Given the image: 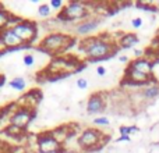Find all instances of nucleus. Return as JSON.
<instances>
[{"label":"nucleus","mask_w":159,"mask_h":153,"mask_svg":"<svg viewBox=\"0 0 159 153\" xmlns=\"http://www.w3.org/2000/svg\"><path fill=\"white\" fill-rule=\"evenodd\" d=\"M119 49L117 41L112 38L109 33H99L82 38L78 42V50L85 56L88 61L98 63V61L109 60L117 55Z\"/></svg>","instance_id":"obj_1"},{"label":"nucleus","mask_w":159,"mask_h":153,"mask_svg":"<svg viewBox=\"0 0 159 153\" xmlns=\"http://www.w3.org/2000/svg\"><path fill=\"white\" fill-rule=\"evenodd\" d=\"M75 43H77V38L74 35L59 32V31H52L39 41L38 49L49 56L59 57L64 52H67L70 47L74 46Z\"/></svg>","instance_id":"obj_2"},{"label":"nucleus","mask_w":159,"mask_h":153,"mask_svg":"<svg viewBox=\"0 0 159 153\" xmlns=\"http://www.w3.org/2000/svg\"><path fill=\"white\" fill-rule=\"evenodd\" d=\"M92 10H91V4L85 2H78V0H73L64 4L63 10L59 13L57 20L61 24H78L81 21H85L89 17H92Z\"/></svg>","instance_id":"obj_3"},{"label":"nucleus","mask_w":159,"mask_h":153,"mask_svg":"<svg viewBox=\"0 0 159 153\" xmlns=\"http://www.w3.org/2000/svg\"><path fill=\"white\" fill-rule=\"evenodd\" d=\"M107 141H109V137L105 135L101 129L95 127H88L78 134L77 145L80 151L82 152H95L103 148Z\"/></svg>","instance_id":"obj_4"},{"label":"nucleus","mask_w":159,"mask_h":153,"mask_svg":"<svg viewBox=\"0 0 159 153\" xmlns=\"http://www.w3.org/2000/svg\"><path fill=\"white\" fill-rule=\"evenodd\" d=\"M11 28L16 32V35L28 46H31L35 42V39L38 38V25H36L35 21L21 18Z\"/></svg>","instance_id":"obj_5"},{"label":"nucleus","mask_w":159,"mask_h":153,"mask_svg":"<svg viewBox=\"0 0 159 153\" xmlns=\"http://www.w3.org/2000/svg\"><path fill=\"white\" fill-rule=\"evenodd\" d=\"M34 117H35V110L34 109L18 106L10 117V125L25 131L28 128V125L31 124V121L34 120Z\"/></svg>","instance_id":"obj_6"},{"label":"nucleus","mask_w":159,"mask_h":153,"mask_svg":"<svg viewBox=\"0 0 159 153\" xmlns=\"http://www.w3.org/2000/svg\"><path fill=\"white\" fill-rule=\"evenodd\" d=\"M36 152H60L64 146L52 135L50 131H45L36 135Z\"/></svg>","instance_id":"obj_7"},{"label":"nucleus","mask_w":159,"mask_h":153,"mask_svg":"<svg viewBox=\"0 0 159 153\" xmlns=\"http://www.w3.org/2000/svg\"><path fill=\"white\" fill-rule=\"evenodd\" d=\"M0 41H2L3 46L7 52H14V50H21V49H27L31 47L28 45H25L18 36L16 35V32L13 31L11 27H7L4 29L0 31Z\"/></svg>","instance_id":"obj_8"},{"label":"nucleus","mask_w":159,"mask_h":153,"mask_svg":"<svg viewBox=\"0 0 159 153\" xmlns=\"http://www.w3.org/2000/svg\"><path fill=\"white\" fill-rule=\"evenodd\" d=\"M102 18L98 15H92L89 17L85 21H81L78 24H75L73 27V32L77 36H82V38H87V36H91V33H93L99 27H101Z\"/></svg>","instance_id":"obj_9"},{"label":"nucleus","mask_w":159,"mask_h":153,"mask_svg":"<svg viewBox=\"0 0 159 153\" xmlns=\"http://www.w3.org/2000/svg\"><path fill=\"white\" fill-rule=\"evenodd\" d=\"M107 95L105 92H95L87 100V113L88 114H99L103 113L107 107Z\"/></svg>","instance_id":"obj_10"},{"label":"nucleus","mask_w":159,"mask_h":153,"mask_svg":"<svg viewBox=\"0 0 159 153\" xmlns=\"http://www.w3.org/2000/svg\"><path fill=\"white\" fill-rule=\"evenodd\" d=\"M127 66L134 68V70H137V71H140V72H143V74L152 75L155 64L152 60H149V59H147L145 56H143V57H135V59H133V60H130Z\"/></svg>","instance_id":"obj_11"},{"label":"nucleus","mask_w":159,"mask_h":153,"mask_svg":"<svg viewBox=\"0 0 159 153\" xmlns=\"http://www.w3.org/2000/svg\"><path fill=\"white\" fill-rule=\"evenodd\" d=\"M42 100V93L41 90L38 89H32L30 92H27L21 99L18 100V106H24V107H30V109H34L39 104V102Z\"/></svg>","instance_id":"obj_12"},{"label":"nucleus","mask_w":159,"mask_h":153,"mask_svg":"<svg viewBox=\"0 0 159 153\" xmlns=\"http://www.w3.org/2000/svg\"><path fill=\"white\" fill-rule=\"evenodd\" d=\"M138 42H140V38H138L137 33L127 32V33H121V36L117 41V46L120 47V49H131Z\"/></svg>","instance_id":"obj_13"},{"label":"nucleus","mask_w":159,"mask_h":153,"mask_svg":"<svg viewBox=\"0 0 159 153\" xmlns=\"http://www.w3.org/2000/svg\"><path fill=\"white\" fill-rule=\"evenodd\" d=\"M50 132H52V135L63 146H64V143L67 142V139H69L71 135H74V131L71 129V127L70 125H59V127H56L55 129H52Z\"/></svg>","instance_id":"obj_14"},{"label":"nucleus","mask_w":159,"mask_h":153,"mask_svg":"<svg viewBox=\"0 0 159 153\" xmlns=\"http://www.w3.org/2000/svg\"><path fill=\"white\" fill-rule=\"evenodd\" d=\"M20 20H21L20 17L8 13V11L4 10V8H0V31L7 28V27H13V25L16 24V22H18Z\"/></svg>","instance_id":"obj_15"},{"label":"nucleus","mask_w":159,"mask_h":153,"mask_svg":"<svg viewBox=\"0 0 159 153\" xmlns=\"http://www.w3.org/2000/svg\"><path fill=\"white\" fill-rule=\"evenodd\" d=\"M141 95L145 99V102L154 100V99L159 98V82L151 84V85H148V86L143 88V89H141Z\"/></svg>","instance_id":"obj_16"},{"label":"nucleus","mask_w":159,"mask_h":153,"mask_svg":"<svg viewBox=\"0 0 159 153\" xmlns=\"http://www.w3.org/2000/svg\"><path fill=\"white\" fill-rule=\"evenodd\" d=\"M8 86H10L11 89L17 90V92H22V90L27 88V82H25V79L22 78V76H16V78H13L8 82Z\"/></svg>","instance_id":"obj_17"},{"label":"nucleus","mask_w":159,"mask_h":153,"mask_svg":"<svg viewBox=\"0 0 159 153\" xmlns=\"http://www.w3.org/2000/svg\"><path fill=\"white\" fill-rule=\"evenodd\" d=\"M38 14H39V17H42V18H49V17L52 15V8H50V6L46 4V3L39 4Z\"/></svg>","instance_id":"obj_18"},{"label":"nucleus","mask_w":159,"mask_h":153,"mask_svg":"<svg viewBox=\"0 0 159 153\" xmlns=\"http://www.w3.org/2000/svg\"><path fill=\"white\" fill-rule=\"evenodd\" d=\"M138 131H140V128L137 125H121L119 128L120 135H127V137H130L133 132H138Z\"/></svg>","instance_id":"obj_19"},{"label":"nucleus","mask_w":159,"mask_h":153,"mask_svg":"<svg viewBox=\"0 0 159 153\" xmlns=\"http://www.w3.org/2000/svg\"><path fill=\"white\" fill-rule=\"evenodd\" d=\"M93 124L98 127H107L110 124V121H109V118L105 117V116H99V117L93 118Z\"/></svg>","instance_id":"obj_20"},{"label":"nucleus","mask_w":159,"mask_h":153,"mask_svg":"<svg viewBox=\"0 0 159 153\" xmlns=\"http://www.w3.org/2000/svg\"><path fill=\"white\" fill-rule=\"evenodd\" d=\"M22 63H24L27 67H32L34 64H35V56H34L32 53H27V55H24V57H22Z\"/></svg>","instance_id":"obj_21"},{"label":"nucleus","mask_w":159,"mask_h":153,"mask_svg":"<svg viewBox=\"0 0 159 153\" xmlns=\"http://www.w3.org/2000/svg\"><path fill=\"white\" fill-rule=\"evenodd\" d=\"M135 7H137V8H143V10H145V11H157V7H154L151 3H145V2L135 3Z\"/></svg>","instance_id":"obj_22"},{"label":"nucleus","mask_w":159,"mask_h":153,"mask_svg":"<svg viewBox=\"0 0 159 153\" xmlns=\"http://www.w3.org/2000/svg\"><path fill=\"white\" fill-rule=\"evenodd\" d=\"M49 6H50V8H52V10L61 11V10H63V7H64V2H63V0H50Z\"/></svg>","instance_id":"obj_23"},{"label":"nucleus","mask_w":159,"mask_h":153,"mask_svg":"<svg viewBox=\"0 0 159 153\" xmlns=\"http://www.w3.org/2000/svg\"><path fill=\"white\" fill-rule=\"evenodd\" d=\"M77 88H80L81 90L87 89V88H88V81L85 78H78L77 79Z\"/></svg>","instance_id":"obj_24"},{"label":"nucleus","mask_w":159,"mask_h":153,"mask_svg":"<svg viewBox=\"0 0 159 153\" xmlns=\"http://www.w3.org/2000/svg\"><path fill=\"white\" fill-rule=\"evenodd\" d=\"M131 25H133V28H141L143 27V18H141V17H135V18H133Z\"/></svg>","instance_id":"obj_25"},{"label":"nucleus","mask_w":159,"mask_h":153,"mask_svg":"<svg viewBox=\"0 0 159 153\" xmlns=\"http://www.w3.org/2000/svg\"><path fill=\"white\" fill-rule=\"evenodd\" d=\"M96 74H98L99 76H105V75H106V68H105L103 66L96 67Z\"/></svg>","instance_id":"obj_26"},{"label":"nucleus","mask_w":159,"mask_h":153,"mask_svg":"<svg viewBox=\"0 0 159 153\" xmlns=\"http://www.w3.org/2000/svg\"><path fill=\"white\" fill-rule=\"evenodd\" d=\"M130 141V137H127V135H120V137L116 139V142H129Z\"/></svg>","instance_id":"obj_27"},{"label":"nucleus","mask_w":159,"mask_h":153,"mask_svg":"<svg viewBox=\"0 0 159 153\" xmlns=\"http://www.w3.org/2000/svg\"><path fill=\"white\" fill-rule=\"evenodd\" d=\"M60 153H81L80 151H75V149H69V148H64L63 151H61Z\"/></svg>","instance_id":"obj_28"},{"label":"nucleus","mask_w":159,"mask_h":153,"mask_svg":"<svg viewBox=\"0 0 159 153\" xmlns=\"http://www.w3.org/2000/svg\"><path fill=\"white\" fill-rule=\"evenodd\" d=\"M120 61H121V63H127V64H129V59H127V56H120Z\"/></svg>","instance_id":"obj_29"},{"label":"nucleus","mask_w":159,"mask_h":153,"mask_svg":"<svg viewBox=\"0 0 159 153\" xmlns=\"http://www.w3.org/2000/svg\"><path fill=\"white\" fill-rule=\"evenodd\" d=\"M3 82H4V76H3V75H0V86H2V85H3Z\"/></svg>","instance_id":"obj_30"},{"label":"nucleus","mask_w":159,"mask_h":153,"mask_svg":"<svg viewBox=\"0 0 159 153\" xmlns=\"http://www.w3.org/2000/svg\"><path fill=\"white\" fill-rule=\"evenodd\" d=\"M60 152H35V153H60Z\"/></svg>","instance_id":"obj_31"},{"label":"nucleus","mask_w":159,"mask_h":153,"mask_svg":"<svg viewBox=\"0 0 159 153\" xmlns=\"http://www.w3.org/2000/svg\"><path fill=\"white\" fill-rule=\"evenodd\" d=\"M0 8H3V6H2V4H0Z\"/></svg>","instance_id":"obj_32"}]
</instances>
